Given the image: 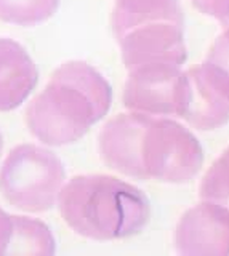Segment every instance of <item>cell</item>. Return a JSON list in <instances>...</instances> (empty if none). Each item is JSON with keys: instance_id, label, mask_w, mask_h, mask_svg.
<instances>
[{"instance_id": "obj_1", "label": "cell", "mask_w": 229, "mask_h": 256, "mask_svg": "<svg viewBox=\"0 0 229 256\" xmlns=\"http://www.w3.org/2000/svg\"><path fill=\"white\" fill-rule=\"evenodd\" d=\"M100 156L109 168L130 178L189 182L204 164L199 140L175 120L132 110L102 126Z\"/></svg>"}, {"instance_id": "obj_13", "label": "cell", "mask_w": 229, "mask_h": 256, "mask_svg": "<svg viewBox=\"0 0 229 256\" xmlns=\"http://www.w3.org/2000/svg\"><path fill=\"white\" fill-rule=\"evenodd\" d=\"M200 197L229 210V148L212 164L200 182Z\"/></svg>"}, {"instance_id": "obj_5", "label": "cell", "mask_w": 229, "mask_h": 256, "mask_svg": "<svg viewBox=\"0 0 229 256\" xmlns=\"http://www.w3.org/2000/svg\"><path fill=\"white\" fill-rule=\"evenodd\" d=\"M183 70L175 64H148L128 70L125 108L149 116H180Z\"/></svg>"}, {"instance_id": "obj_15", "label": "cell", "mask_w": 229, "mask_h": 256, "mask_svg": "<svg viewBox=\"0 0 229 256\" xmlns=\"http://www.w3.org/2000/svg\"><path fill=\"white\" fill-rule=\"evenodd\" d=\"M191 4L200 13L212 16L229 29V0H191Z\"/></svg>"}, {"instance_id": "obj_17", "label": "cell", "mask_w": 229, "mask_h": 256, "mask_svg": "<svg viewBox=\"0 0 229 256\" xmlns=\"http://www.w3.org/2000/svg\"><path fill=\"white\" fill-rule=\"evenodd\" d=\"M2 149H4V138H2V133H0V156H2Z\"/></svg>"}, {"instance_id": "obj_11", "label": "cell", "mask_w": 229, "mask_h": 256, "mask_svg": "<svg viewBox=\"0 0 229 256\" xmlns=\"http://www.w3.org/2000/svg\"><path fill=\"white\" fill-rule=\"evenodd\" d=\"M54 250V237L45 222L28 216H12V236L5 254H53Z\"/></svg>"}, {"instance_id": "obj_2", "label": "cell", "mask_w": 229, "mask_h": 256, "mask_svg": "<svg viewBox=\"0 0 229 256\" xmlns=\"http://www.w3.org/2000/svg\"><path fill=\"white\" fill-rule=\"evenodd\" d=\"M110 102L108 80L86 62L69 61L53 72L44 92L29 102L26 124L44 144L66 146L100 122Z\"/></svg>"}, {"instance_id": "obj_10", "label": "cell", "mask_w": 229, "mask_h": 256, "mask_svg": "<svg viewBox=\"0 0 229 256\" xmlns=\"http://www.w3.org/2000/svg\"><path fill=\"white\" fill-rule=\"evenodd\" d=\"M184 24L178 0H114L110 24L116 38L156 24Z\"/></svg>"}, {"instance_id": "obj_4", "label": "cell", "mask_w": 229, "mask_h": 256, "mask_svg": "<svg viewBox=\"0 0 229 256\" xmlns=\"http://www.w3.org/2000/svg\"><path fill=\"white\" fill-rule=\"evenodd\" d=\"M64 165L52 150L21 144L0 166V192L22 212L40 213L54 206L64 184Z\"/></svg>"}, {"instance_id": "obj_16", "label": "cell", "mask_w": 229, "mask_h": 256, "mask_svg": "<svg viewBox=\"0 0 229 256\" xmlns=\"http://www.w3.org/2000/svg\"><path fill=\"white\" fill-rule=\"evenodd\" d=\"M12 236V214L0 208V254H5Z\"/></svg>"}, {"instance_id": "obj_14", "label": "cell", "mask_w": 229, "mask_h": 256, "mask_svg": "<svg viewBox=\"0 0 229 256\" xmlns=\"http://www.w3.org/2000/svg\"><path fill=\"white\" fill-rule=\"evenodd\" d=\"M205 64L215 72L229 90V29L216 37L210 46Z\"/></svg>"}, {"instance_id": "obj_9", "label": "cell", "mask_w": 229, "mask_h": 256, "mask_svg": "<svg viewBox=\"0 0 229 256\" xmlns=\"http://www.w3.org/2000/svg\"><path fill=\"white\" fill-rule=\"evenodd\" d=\"M37 80V68L26 48L8 37H0V112L21 106Z\"/></svg>"}, {"instance_id": "obj_7", "label": "cell", "mask_w": 229, "mask_h": 256, "mask_svg": "<svg viewBox=\"0 0 229 256\" xmlns=\"http://www.w3.org/2000/svg\"><path fill=\"white\" fill-rule=\"evenodd\" d=\"M175 246L186 256H228L229 210L208 200L189 208L175 229Z\"/></svg>"}, {"instance_id": "obj_3", "label": "cell", "mask_w": 229, "mask_h": 256, "mask_svg": "<svg viewBox=\"0 0 229 256\" xmlns=\"http://www.w3.org/2000/svg\"><path fill=\"white\" fill-rule=\"evenodd\" d=\"M58 204L76 234L100 242L138 234L151 216L144 192L108 174L74 176L61 188Z\"/></svg>"}, {"instance_id": "obj_12", "label": "cell", "mask_w": 229, "mask_h": 256, "mask_svg": "<svg viewBox=\"0 0 229 256\" xmlns=\"http://www.w3.org/2000/svg\"><path fill=\"white\" fill-rule=\"evenodd\" d=\"M60 0H0V21L16 26H36L56 13Z\"/></svg>"}, {"instance_id": "obj_8", "label": "cell", "mask_w": 229, "mask_h": 256, "mask_svg": "<svg viewBox=\"0 0 229 256\" xmlns=\"http://www.w3.org/2000/svg\"><path fill=\"white\" fill-rule=\"evenodd\" d=\"M122 60L128 70L148 64H175L186 61L184 24H156L140 28L119 40Z\"/></svg>"}, {"instance_id": "obj_6", "label": "cell", "mask_w": 229, "mask_h": 256, "mask_svg": "<svg viewBox=\"0 0 229 256\" xmlns=\"http://www.w3.org/2000/svg\"><path fill=\"white\" fill-rule=\"evenodd\" d=\"M178 117L197 130H215L229 122V90L205 62L183 72Z\"/></svg>"}]
</instances>
